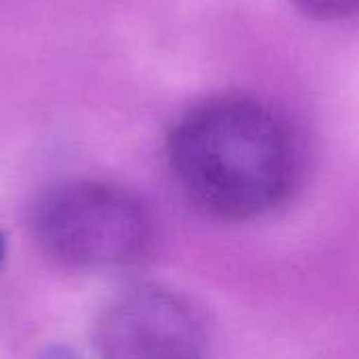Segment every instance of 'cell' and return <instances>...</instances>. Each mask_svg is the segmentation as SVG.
Wrapping results in <instances>:
<instances>
[{
	"label": "cell",
	"instance_id": "6da1fadb",
	"mask_svg": "<svg viewBox=\"0 0 359 359\" xmlns=\"http://www.w3.org/2000/svg\"><path fill=\"white\" fill-rule=\"evenodd\" d=\"M170 175L202 215L244 223L282 206L299 177L292 128L271 105L242 95L185 111L166 141Z\"/></svg>",
	"mask_w": 359,
	"mask_h": 359
},
{
	"label": "cell",
	"instance_id": "7a4b0ae2",
	"mask_svg": "<svg viewBox=\"0 0 359 359\" xmlns=\"http://www.w3.org/2000/svg\"><path fill=\"white\" fill-rule=\"evenodd\" d=\"M40 250L74 269H111L141 261L154 242L145 204L122 187L72 181L53 187L32 210Z\"/></svg>",
	"mask_w": 359,
	"mask_h": 359
},
{
	"label": "cell",
	"instance_id": "3957f363",
	"mask_svg": "<svg viewBox=\"0 0 359 359\" xmlns=\"http://www.w3.org/2000/svg\"><path fill=\"white\" fill-rule=\"evenodd\" d=\"M208 343L200 309L160 286L120 292L95 326V345L105 358H198Z\"/></svg>",
	"mask_w": 359,
	"mask_h": 359
},
{
	"label": "cell",
	"instance_id": "277c9868",
	"mask_svg": "<svg viewBox=\"0 0 359 359\" xmlns=\"http://www.w3.org/2000/svg\"><path fill=\"white\" fill-rule=\"evenodd\" d=\"M303 15L318 21H337L359 15V0H290Z\"/></svg>",
	"mask_w": 359,
	"mask_h": 359
},
{
	"label": "cell",
	"instance_id": "5b68a950",
	"mask_svg": "<svg viewBox=\"0 0 359 359\" xmlns=\"http://www.w3.org/2000/svg\"><path fill=\"white\" fill-rule=\"evenodd\" d=\"M4 255H6V242H4V236L0 233V265L4 261Z\"/></svg>",
	"mask_w": 359,
	"mask_h": 359
}]
</instances>
